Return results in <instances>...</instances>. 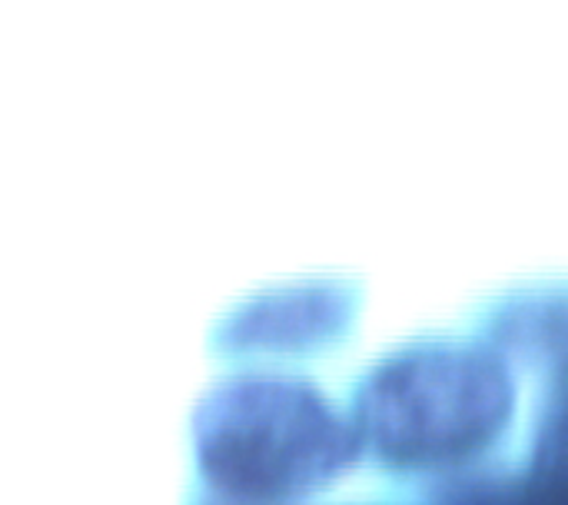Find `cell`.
<instances>
[{
  "mask_svg": "<svg viewBox=\"0 0 568 505\" xmlns=\"http://www.w3.org/2000/svg\"><path fill=\"white\" fill-rule=\"evenodd\" d=\"M356 293L343 280H300L243 300L216 330L226 350H310L353 320Z\"/></svg>",
  "mask_w": 568,
  "mask_h": 505,
  "instance_id": "3957f363",
  "label": "cell"
},
{
  "mask_svg": "<svg viewBox=\"0 0 568 505\" xmlns=\"http://www.w3.org/2000/svg\"><path fill=\"white\" fill-rule=\"evenodd\" d=\"M193 450L216 489L240 499H286L346 469L359 436L313 383L236 373L196 403Z\"/></svg>",
  "mask_w": 568,
  "mask_h": 505,
  "instance_id": "6da1fadb",
  "label": "cell"
},
{
  "mask_svg": "<svg viewBox=\"0 0 568 505\" xmlns=\"http://www.w3.org/2000/svg\"><path fill=\"white\" fill-rule=\"evenodd\" d=\"M456 505H556L546 483H493L466 493Z\"/></svg>",
  "mask_w": 568,
  "mask_h": 505,
  "instance_id": "277c9868",
  "label": "cell"
},
{
  "mask_svg": "<svg viewBox=\"0 0 568 505\" xmlns=\"http://www.w3.org/2000/svg\"><path fill=\"white\" fill-rule=\"evenodd\" d=\"M513 406L516 383L499 353L426 343L383 360L363 380L353 430L396 466H439L486 450Z\"/></svg>",
  "mask_w": 568,
  "mask_h": 505,
  "instance_id": "7a4b0ae2",
  "label": "cell"
}]
</instances>
